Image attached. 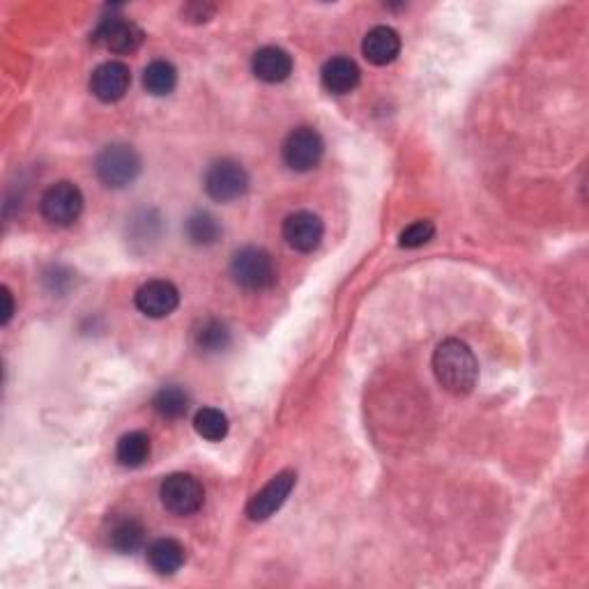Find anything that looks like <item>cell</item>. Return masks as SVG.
Segmentation results:
<instances>
[{"label":"cell","instance_id":"6da1fadb","mask_svg":"<svg viewBox=\"0 0 589 589\" xmlns=\"http://www.w3.org/2000/svg\"><path fill=\"white\" fill-rule=\"evenodd\" d=\"M435 380L445 392L468 396L479 380V362L461 339H445L433 353Z\"/></svg>","mask_w":589,"mask_h":589},{"label":"cell","instance_id":"7a4b0ae2","mask_svg":"<svg viewBox=\"0 0 589 589\" xmlns=\"http://www.w3.org/2000/svg\"><path fill=\"white\" fill-rule=\"evenodd\" d=\"M231 277L244 290L260 293L277 283V265L263 247H242L231 258Z\"/></svg>","mask_w":589,"mask_h":589},{"label":"cell","instance_id":"3957f363","mask_svg":"<svg viewBox=\"0 0 589 589\" xmlns=\"http://www.w3.org/2000/svg\"><path fill=\"white\" fill-rule=\"evenodd\" d=\"M141 155L127 143H111L95 159L97 178L111 189L129 187L141 175Z\"/></svg>","mask_w":589,"mask_h":589},{"label":"cell","instance_id":"277c9868","mask_svg":"<svg viewBox=\"0 0 589 589\" xmlns=\"http://www.w3.org/2000/svg\"><path fill=\"white\" fill-rule=\"evenodd\" d=\"M251 178L240 162H235L231 157L217 159L208 166V171L203 175V187L208 191V196L217 203H233L237 198H242L249 191Z\"/></svg>","mask_w":589,"mask_h":589},{"label":"cell","instance_id":"5b68a950","mask_svg":"<svg viewBox=\"0 0 589 589\" xmlns=\"http://www.w3.org/2000/svg\"><path fill=\"white\" fill-rule=\"evenodd\" d=\"M159 500L173 516H191L203 507L205 488L194 474L173 472L159 486Z\"/></svg>","mask_w":589,"mask_h":589},{"label":"cell","instance_id":"8992f818","mask_svg":"<svg viewBox=\"0 0 589 589\" xmlns=\"http://www.w3.org/2000/svg\"><path fill=\"white\" fill-rule=\"evenodd\" d=\"M281 152H283V162H286L290 171L309 173L323 162L325 141L318 129L297 127L288 134V139L283 141Z\"/></svg>","mask_w":589,"mask_h":589},{"label":"cell","instance_id":"52a82bcc","mask_svg":"<svg viewBox=\"0 0 589 589\" xmlns=\"http://www.w3.org/2000/svg\"><path fill=\"white\" fill-rule=\"evenodd\" d=\"M83 194L74 182H56L42 194V217L53 226H72L83 212Z\"/></svg>","mask_w":589,"mask_h":589},{"label":"cell","instance_id":"ba28073f","mask_svg":"<svg viewBox=\"0 0 589 589\" xmlns=\"http://www.w3.org/2000/svg\"><path fill=\"white\" fill-rule=\"evenodd\" d=\"M281 233L290 249L300 251V254H311V251H316L320 247V242H323L325 224L316 212L297 210L293 214H288L286 221H283Z\"/></svg>","mask_w":589,"mask_h":589},{"label":"cell","instance_id":"9c48e42d","mask_svg":"<svg viewBox=\"0 0 589 589\" xmlns=\"http://www.w3.org/2000/svg\"><path fill=\"white\" fill-rule=\"evenodd\" d=\"M143 30L134 21L111 17L102 19L93 33V42L111 53H134L143 44Z\"/></svg>","mask_w":589,"mask_h":589},{"label":"cell","instance_id":"30bf717a","mask_svg":"<svg viewBox=\"0 0 589 589\" xmlns=\"http://www.w3.org/2000/svg\"><path fill=\"white\" fill-rule=\"evenodd\" d=\"M136 309L148 318H166L180 307V290L168 279H152L136 290Z\"/></svg>","mask_w":589,"mask_h":589},{"label":"cell","instance_id":"8fae6325","mask_svg":"<svg viewBox=\"0 0 589 589\" xmlns=\"http://www.w3.org/2000/svg\"><path fill=\"white\" fill-rule=\"evenodd\" d=\"M132 86V72L120 60H106L90 76V90L104 104L120 102Z\"/></svg>","mask_w":589,"mask_h":589},{"label":"cell","instance_id":"7c38bea8","mask_svg":"<svg viewBox=\"0 0 589 589\" xmlns=\"http://www.w3.org/2000/svg\"><path fill=\"white\" fill-rule=\"evenodd\" d=\"M293 488H295V474L279 472L270 484H265L254 497H251L247 504V516L251 520H256V523L274 516L283 504H286L290 493H293Z\"/></svg>","mask_w":589,"mask_h":589},{"label":"cell","instance_id":"4fadbf2b","mask_svg":"<svg viewBox=\"0 0 589 589\" xmlns=\"http://www.w3.org/2000/svg\"><path fill=\"white\" fill-rule=\"evenodd\" d=\"M362 53L371 65L382 67L394 63L401 53V37L389 26L371 28L362 42Z\"/></svg>","mask_w":589,"mask_h":589},{"label":"cell","instance_id":"5bb4252c","mask_svg":"<svg viewBox=\"0 0 589 589\" xmlns=\"http://www.w3.org/2000/svg\"><path fill=\"white\" fill-rule=\"evenodd\" d=\"M145 527L139 518L134 516H116L106 525V541L113 550L122 555H132L143 548L145 543Z\"/></svg>","mask_w":589,"mask_h":589},{"label":"cell","instance_id":"9a60e30c","mask_svg":"<svg viewBox=\"0 0 589 589\" xmlns=\"http://www.w3.org/2000/svg\"><path fill=\"white\" fill-rule=\"evenodd\" d=\"M320 79H323L325 90H330L334 95H348L359 86L362 81V72L353 58L336 56L330 58L320 70Z\"/></svg>","mask_w":589,"mask_h":589},{"label":"cell","instance_id":"2e32d148","mask_svg":"<svg viewBox=\"0 0 589 589\" xmlns=\"http://www.w3.org/2000/svg\"><path fill=\"white\" fill-rule=\"evenodd\" d=\"M251 70L260 81L281 83L293 74V56L281 47H263L251 58Z\"/></svg>","mask_w":589,"mask_h":589},{"label":"cell","instance_id":"e0dca14e","mask_svg":"<svg viewBox=\"0 0 589 589\" xmlns=\"http://www.w3.org/2000/svg\"><path fill=\"white\" fill-rule=\"evenodd\" d=\"M148 562L159 576H173L187 562V550L178 539L162 537L148 546Z\"/></svg>","mask_w":589,"mask_h":589},{"label":"cell","instance_id":"ac0fdd59","mask_svg":"<svg viewBox=\"0 0 589 589\" xmlns=\"http://www.w3.org/2000/svg\"><path fill=\"white\" fill-rule=\"evenodd\" d=\"M191 346L203 355H217L231 346V330L217 318H203L191 327Z\"/></svg>","mask_w":589,"mask_h":589},{"label":"cell","instance_id":"d6986e66","mask_svg":"<svg viewBox=\"0 0 589 589\" xmlns=\"http://www.w3.org/2000/svg\"><path fill=\"white\" fill-rule=\"evenodd\" d=\"M152 454V442L148 433L143 431H129L122 435L116 445V461L122 468H141V465L148 463Z\"/></svg>","mask_w":589,"mask_h":589},{"label":"cell","instance_id":"ffe728a7","mask_svg":"<svg viewBox=\"0 0 589 589\" xmlns=\"http://www.w3.org/2000/svg\"><path fill=\"white\" fill-rule=\"evenodd\" d=\"M185 233L189 237V242L196 244V247H212V244H217L221 240V235H224V226H221V221L208 210H196L187 219Z\"/></svg>","mask_w":589,"mask_h":589},{"label":"cell","instance_id":"44dd1931","mask_svg":"<svg viewBox=\"0 0 589 589\" xmlns=\"http://www.w3.org/2000/svg\"><path fill=\"white\" fill-rule=\"evenodd\" d=\"M175 86H178V70L168 60H152L143 70V88L152 97L171 95Z\"/></svg>","mask_w":589,"mask_h":589},{"label":"cell","instance_id":"7402d4cb","mask_svg":"<svg viewBox=\"0 0 589 589\" xmlns=\"http://www.w3.org/2000/svg\"><path fill=\"white\" fill-rule=\"evenodd\" d=\"M152 408L164 419H180L189 412V394L180 385H166L155 394Z\"/></svg>","mask_w":589,"mask_h":589},{"label":"cell","instance_id":"603a6c76","mask_svg":"<svg viewBox=\"0 0 589 589\" xmlns=\"http://www.w3.org/2000/svg\"><path fill=\"white\" fill-rule=\"evenodd\" d=\"M194 428L203 440L221 442L228 435V417L219 408H201L194 417Z\"/></svg>","mask_w":589,"mask_h":589},{"label":"cell","instance_id":"cb8c5ba5","mask_svg":"<svg viewBox=\"0 0 589 589\" xmlns=\"http://www.w3.org/2000/svg\"><path fill=\"white\" fill-rule=\"evenodd\" d=\"M435 235V224L428 219L412 221L410 226H405L399 235V244L403 249H419L424 247L426 242H431Z\"/></svg>","mask_w":589,"mask_h":589},{"label":"cell","instance_id":"d4e9b609","mask_svg":"<svg viewBox=\"0 0 589 589\" xmlns=\"http://www.w3.org/2000/svg\"><path fill=\"white\" fill-rule=\"evenodd\" d=\"M214 14H217V5L212 3H189L182 7V17H185L189 24H205Z\"/></svg>","mask_w":589,"mask_h":589},{"label":"cell","instance_id":"484cf974","mask_svg":"<svg viewBox=\"0 0 589 589\" xmlns=\"http://www.w3.org/2000/svg\"><path fill=\"white\" fill-rule=\"evenodd\" d=\"M3 297H5V313H3V325H7L14 316V300H12V293L10 288L3 286Z\"/></svg>","mask_w":589,"mask_h":589}]
</instances>
